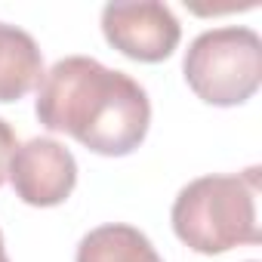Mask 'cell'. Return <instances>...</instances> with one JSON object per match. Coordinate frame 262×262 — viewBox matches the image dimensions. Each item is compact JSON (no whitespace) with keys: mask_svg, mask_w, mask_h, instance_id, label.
Wrapping results in <instances>:
<instances>
[{"mask_svg":"<svg viewBox=\"0 0 262 262\" xmlns=\"http://www.w3.org/2000/svg\"><path fill=\"white\" fill-rule=\"evenodd\" d=\"M34 111L50 133H68L102 158L133 155L151 123L145 86L90 56L59 59L37 86Z\"/></svg>","mask_w":262,"mask_h":262,"instance_id":"obj_1","label":"cell"},{"mask_svg":"<svg viewBox=\"0 0 262 262\" xmlns=\"http://www.w3.org/2000/svg\"><path fill=\"white\" fill-rule=\"evenodd\" d=\"M256 167L231 176H201L176 194L170 210L173 231L188 250L204 256L259 244L262 234L256 225Z\"/></svg>","mask_w":262,"mask_h":262,"instance_id":"obj_2","label":"cell"},{"mask_svg":"<svg viewBox=\"0 0 262 262\" xmlns=\"http://www.w3.org/2000/svg\"><path fill=\"white\" fill-rule=\"evenodd\" d=\"M182 71L201 102L219 108L244 105L262 83V40L244 25L210 28L191 40Z\"/></svg>","mask_w":262,"mask_h":262,"instance_id":"obj_3","label":"cell"},{"mask_svg":"<svg viewBox=\"0 0 262 262\" xmlns=\"http://www.w3.org/2000/svg\"><path fill=\"white\" fill-rule=\"evenodd\" d=\"M102 34L126 59L155 65L173 56L182 37V25L161 0L108 4L102 10Z\"/></svg>","mask_w":262,"mask_h":262,"instance_id":"obj_4","label":"cell"},{"mask_svg":"<svg viewBox=\"0 0 262 262\" xmlns=\"http://www.w3.org/2000/svg\"><path fill=\"white\" fill-rule=\"evenodd\" d=\"M10 182L28 207H59L77 185V161L62 142L37 136L16 148Z\"/></svg>","mask_w":262,"mask_h":262,"instance_id":"obj_5","label":"cell"},{"mask_svg":"<svg viewBox=\"0 0 262 262\" xmlns=\"http://www.w3.org/2000/svg\"><path fill=\"white\" fill-rule=\"evenodd\" d=\"M43 80V56L34 37L0 22V102H19Z\"/></svg>","mask_w":262,"mask_h":262,"instance_id":"obj_6","label":"cell"},{"mask_svg":"<svg viewBox=\"0 0 262 262\" xmlns=\"http://www.w3.org/2000/svg\"><path fill=\"white\" fill-rule=\"evenodd\" d=\"M74 262H164V259L139 228L108 222L80 237Z\"/></svg>","mask_w":262,"mask_h":262,"instance_id":"obj_7","label":"cell"},{"mask_svg":"<svg viewBox=\"0 0 262 262\" xmlns=\"http://www.w3.org/2000/svg\"><path fill=\"white\" fill-rule=\"evenodd\" d=\"M16 133H13V126L0 117V185H4L10 179V161L16 155Z\"/></svg>","mask_w":262,"mask_h":262,"instance_id":"obj_8","label":"cell"},{"mask_svg":"<svg viewBox=\"0 0 262 262\" xmlns=\"http://www.w3.org/2000/svg\"><path fill=\"white\" fill-rule=\"evenodd\" d=\"M0 262H10V256H7V250H4V234H0Z\"/></svg>","mask_w":262,"mask_h":262,"instance_id":"obj_9","label":"cell"}]
</instances>
